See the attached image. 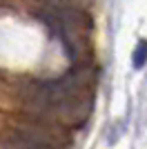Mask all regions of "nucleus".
<instances>
[{"instance_id":"f257e3e1","label":"nucleus","mask_w":147,"mask_h":149,"mask_svg":"<svg viewBox=\"0 0 147 149\" xmlns=\"http://www.w3.org/2000/svg\"><path fill=\"white\" fill-rule=\"evenodd\" d=\"M94 69L76 67L62 78L29 82L22 89L24 109L45 123L83 125L94 107Z\"/></svg>"},{"instance_id":"f03ea898","label":"nucleus","mask_w":147,"mask_h":149,"mask_svg":"<svg viewBox=\"0 0 147 149\" xmlns=\"http://www.w3.org/2000/svg\"><path fill=\"white\" fill-rule=\"evenodd\" d=\"M40 20L62 40L71 60H87L89 58V31L92 20L80 7L74 5H47L38 13Z\"/></svg>"},{"instance_id":"7ed1b4c3","label":"nucleus","mask_w":147,"mask_h":149,"mask_svg":"<svg viewBox=\"0 0 147 149\" xmlns=\"http://www.w3.org/2000/svg\"><path fill=\"white\" fill-rule=\"evenodd\" d=\"M0 145L5 149H60V136L51 129V123L43 120V127L24 123L2 131Z\"/></svg>"},{"instance_id":"20e7f679","label":"nucleus","mask_w":147,"mask_h":149,"mask_svg":"<svg viewBox=\"0 0 147 149\" xmlns=\"http://www.w3.org/2000/svg\"><path fill=\"white\" fill-rule=\"evenodd\" d=\"M145 56H147V49H145V42H138L134 49V56H132V65H134V69H143L145 67Z\"/></svg>"}]
</instances>
